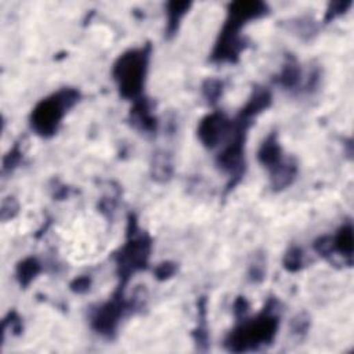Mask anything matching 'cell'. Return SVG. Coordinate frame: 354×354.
I'll use <instances>...</instances> for the list:
<instances>
[{"label": "cell", "mask_w": 354, "mask_h": 354, "mask_svg": "<svg viewBox=\"0 0 354 354\" xmlns=\"http://www.w3.org/2000/svg\"><path fill=\"white\" fill-rule=\"evenodd\" d=\"M280 327V302L270 299L262 313L254 320H245L243 324L228 332L224 346L232 353H245L258 350L270 344Z\"/></svg>", "instance_id": "obj_1"}, {"label": "cell", "mask_w": 354, "mask_h": 354, "mask_svg": "<svg viewBox=\"0 0 354 354\" xmlns=\"http://www.w3.org/2000/svg\"><path fill=\"white\" fill-rule=\"evenodd\" d=\"M150 54L151 46H146L128 50L118 57L112 67V77L124 98L136 101L143 97Z\"/></svg>", "instance_id": "obj_2"}, {"label": "cell", "mask_w": 354, "mask_h": 354, "mask_svg": "<svg viewBox=\"0 0 354 354\" xmlns=\"http://www.w3.org/2000/svg\"><path fill=\"white\" fill-rule=\"evenodd\" d=\"M151 251V239L139 228L136 216L131 215L128 223V241L115 255L116 270L121 281L120 285L125 286L133 274L148 267Z\"/></svg>", "instance_id": "obj_3"}, {"label": "cell", "mask_w": 354, "mask_h": 354, "mask_svg": "<svg viewBox=\"0 0 354 354\" xmlns=\"http://www.w3.org/2000/svg\"><path fill=\"white\" fill-rule=\"evenodd\" d=\"M81 98V93L74 87H64L57 93L40 100L31 113V126L36 135L51 137L57 133L66 113Z\"/></svg>", "instance_id": "obj_4"}, {"label": "cell", "mask_w": 354, "mask_h": 354, "mask_svg": "<svg viewBox=\"0 0 354 354\" xmlns=\"http://www.w3.org/2000/svg\"><path fill=\"white\" fill-rule=\"evenodd\" d=\"M124 288L125 286L122 285L118 286V289L112 295V298L108 302L100 305L92 313V328L104 338H113L118 331V327H120L121 320L126 314L133 313L136 309H139L136 299L125 298Z\"/></svg>", "instance_id": "obj_5"}, {"label": "cell", "mask_w": 354, "mask_h": 354, "mask_svg": "<svg viewBox=\"0 0 354 354\" xmlns=\"http://www.w3.org/2000/svg\"><path fill=\"white\" fill-rule=\"evenodd\" d=\"M247 46H248V42L241 35V29L224 23L219 33V38L216 40V44L212 50L210 60L219 64L221 63L235 64L239 63L241 53L247 49Z\"/></svg>", "instance_id": "obj_6"}, {"label": "cell", "mask_w": 354, "mask_h": 354, "mask_svg": "<svg viewBox=\"0 0 354 354\" xmlns=\"http://www.w3.org/2000/svg\"><path fill=\"white\" fill-rule=\"evenodd\" d=\"M232 129V121L223 112H212L202 118L198 125V139L206 148L217 147L227 136H230Z\"/></svg>", "instance_id": "obj_7"}, {"label": "cell", "mask_w": 354, "mask_h": 354, "mask_svg": "<svg viewBox=\"0 0 354 354\" xmlns=\"http://www.w3.org/2000/svg\"><path fill=\"white\" fill-rule=\"evenodd\" d=\"M269 13V6L258 0H241V2H234L228 6L227 20L226 23L243 29L249 21L259 20Z\"/></svg>", "instance_id": "obj_8"}, {"label": "cell", "mask_w": 354, "mask_h": 354, "mask_svg": "<svg viewBox=\"0 0 354 354\" xmlns=\"http://www.w3.org/2000/svg\"><path fill=\"white\" fill-rule=\"evenodd\" d=\"M129 121L132 126L144 133H154L156 131L158 122L152 113L151 103L146 97H140L133 101V107L129 113Z\"/></svg>", "instance_id": "obj_9"}, {"label": "cell", "mask_w": 354, "mask_h": 354, "mask_svg": "<svg viewBox=\"0 0 354 354\" xmlns=\"http://www.w3.org/2000/svg\"><path fill=\"white\" fill-rule=\"evenodd\" d=\"M298 176V165L295 161H282L278 166L270 170V185L274 191H282L288 189Z\"/></svg>", "instance_id": "obj_10"}, {"label": "cell", "mask_w": 354, "mask_h": 354, "mask_svg": "<svg viewBox=\"0 0 354 354\" xmlns=\"http://www.w3.org/2000/svg\"><path fill=\"white\" fill-rule=\"evenodd\" d=\"M258 159L269 170L274 169L284 161L282 148L280 146L278 136L275 132L270 133L260 144V148L258 151Z\"/></svg>", "instance_id": "obj_11"}, {"label": "cell", "mask_w": 354, "mask_h": 354, "mask_svg": "<svg viewBox=\"0 0 354 354\" xmlns=\"http://www.w3.org/2000/svg\"><path fill=\"white\" fill-rule=\"evenodd\" d=\"M273 101V96L269 89L266 87H255L249 100L240 111V115L245 116L247 120L254 121L258 115H260L263 111H266Z\"/></svg>", "instance_id": "obj_12"}, {"label": "cell", "mask_w": 354, "mask_h": 354, "mask_svg": "<svg viewBox=\"0 0 354 354\" xmlns=\"http://www.w3.org/2000/svg\"><path fill=\"white\" fill-rule=\"evenodd\" d=\"M301 78H302V72H301V66L298 60L292 54H288L285 57V63L280 74L275 78V83L286 90H293L301 83Z\"/></svg>", "instance_id": "obj_13"}, {"label": "cell", "mask_w": 354, "mask_h": 354, "mask_svg": "<svg viewBox=\"0 0 354 354\" xmlns=\"http://www.w3.org/2000/svg\"><path fill=\"white\" fill-rule=\"evenodd\" d=\"M333 251L339 254L343 260L347 262V266L353 264V226L350 221H346L338 232L332 237Z\"/></svg>", "instance_id": "obj_14"}, {"label": "cell", "mask_w": 354, "mask_h": 354, "mask_svg": "<svg viewBox=\"0 0 354 354\" xmlns=\"http://www.w3.org/2000/svg\"><path fill=\"white\" fill-rule=\"evenodd\" d=\"M190 8H191V3L189 2H169L166 5L167 21L165 28V35L167 39L173 38L177 33V31H179L180 21L187 14Z\"/></svg>", "instance_id": "obj_15"}, {"label": "cell", "mask_w": 354, "mask_h": 354, "mask_svg": "<svg viewBox=\"0 0 354 354\" xmlns=\"http://www.w3.org/2000/svg\"><path fill=\"white\" fill-rule=\"evenodd\" d=\"M42 273V264L36 258H25L17 264L16 275L17 281L23 288H27L31 285V282Z\"/></svg>", "instance_id": "obj_16"}, {"label": "cell", "mask_w": 354, "mask_h": 354, "mask_svg": "<svg viewBox=\"0 0 354 354\" xmlns=\"http://www.w3.org/2000/svg\"><path fill=\"white\" fill-rule=\"evenodd\" d=\"M151 174L156 182H167L173 174V163L166 152H156L151 163Z\"/></svg>", "instance_id": "obj_17"}, {"label": "cell", "mask_w": 354, "mask_h": 354, "mask_svg": "<svg viewBox=\"0 0 354 354\" xmlns=\"http://www.w3.org/2000/svg\"><path fill=\"white\" fill-rule=\"evenodd\" d=\"M198 327L193 332V338L200 350H206L209 344V333L206 325V299L201 298L198 301Z\"/></svg>", "instance_id": "obj_18"}, {"label": "cell", "mask_w": 354, "mask_h": 354, "mask_svg": "<svg viewBox=\"0 0 354 354\" xmlns=\"http://www.w3.org/2000/svg\"><path fill=\"white\" fill-rule=\"evenodd\" d=\"M284 267L289 273H298L305 264V255L302 248L292 245L284 255Z\"/></svg>", "instance_id": "obj_19"}, {"label": "cell", "mask_w": 354, "mask_h": 354, "mask_svg": "<svg viewBox=\"0 0 354 354\" xmlns=\"http://www.w3.org/2000/svg\"><path fill=\"white\" fill-rule=\"evenodd\" d=\"M223 90L224 83L216 78H209L202 83V96L210 105H215L220 100V97L223 96Z\"/></svg>", "instance_id": "obj_20"}, {"label": "cell", "mask_w": 354, "mask_h": 354, "mask_svg": "<svg viewBox=\"0 0 354 354\" xmlns=\"http://www.w3.org/2000/svg\"><path fill=\"white\" fill-rule=\"evenodd\" d=\"M24 159V151L21 150L20 143H17L3 158V173L13 172L16 167L20 166V163Z\"/></svg>", "instance_id": "obj_21"}, {"label": "cell", "mask_w": 354, "mask_h": 354, "mask_svg": "<svg viewBox=\"0 0 354 354\" xmlns=\"http://www.w3.org/2000/svg\"><path fill=\"white\" fill-rule=\"evenodd\" d=\"M314 251L325 258V259H332V254H335L333 251V243H332V237L331 235H323V237L317 239L314 241Z\"/></svg>", "instance_id": "obj_22"}, {"label": "cell", "mask_w": 354, "mask_h": 354, "mask_svg": "<svg viewBox=\"0 0 354 354\" xmlns=\"http://www.w3.org/2000/svg\"><path fill=\"white\" fill-rule=\"evenodd\" d=\"M351 5L353 3L350 2V0H347V2H346V0H343V2H332V3H329L324 21L328 24L332 20L343 16L351 8Z\"/></svg>", "instance_id": "obj_23"}, {"label": "cell", "mask_w": 354, "mask_h": 354, "mask_svg": "<svg viewBox=\"0 0 354 354\" xmlns=\"http://www.w3.org/2000/svg\"><path fill=\"white\" fill-rule=\"evenodd\" d=\"M266 275V260L262 255H256L249 267V280L252 282H262Z\"/></svg>", "instance_id": "obj_24"}, {"label": "cell", "mask_w": 354, "mask_h": 354, "mask_svg": "<svg viewBox=\"0 0 354 354\" xmlns=\"http://www.w3.org/2000/svg\"><path fill=\"white\" fill-rule=\"evenodd\" d=\"M23 329V318L18 316L17 312H10L3 321V331H10L13 335H20Z\"/></svg>", "instance_id": "obj_25"}, {"label": "cell", "mask_w": 354, "mask_h": 354, "mask_svg": "<svg viewBox=\"0 0 354 354\" xmlns=\"http://www.w3.org/2000/svg\"><path fill=\"white\" fill-rule=\"evenodd\" d=\"M290 327H292V332L295 335H299V336L306 335L309 328H310V318H309V316L306 313L298 314L297 317L292 320Z\"/></svg>", "instance_id": "obj_26"}, {"label": "cell", "mask_w": 354, "mask_h": 354, "mask_svg": "<svg viewBox=\"0 0 354 354\" xmlns=\"http://www.w3.org/2000/svg\"><path fill=\"white\" fill-rule=\"evenodd\" d=\"M177 271V266L173 262H163L161 264H158L154 270V275L156 280L159 281H166L169 278H172Z\"/></svg>", "instance_id": "obj_27"}, {"label": "cell", "mask_w": 354, "mask_h": 354, "mask_svg": "<svg viewBox=\"0 0 354 354\" xmlns=\"http://www.w3.org/2000/svg\"><path fill=\"white\" fill-rule=\"evenodd\" d=\"M249 309H251V305H249L248 299L245 297H240V298L235 299L232 312H234V316L237 320H245L248 313H249Z\"/></svg>", "instance_id": "obj_28"}, {"label": "cell", "mask_w": 354, "mask_h": 354, "mask_svg": "<svg viewBox=\"0 0 354 354\" xmlns=\"http://www.w3.org/2000/svg\"><path fill=\"white\" fill-rule=\"evenodd\" d=\"M18 202L14 197H9L2 204V220H10L18 213Z\"/></svg>", "instance_id": "obj_29"}, {"label": "cell", "mask_w": 354, "mask_h": 354, "mask_svg": "<svg viewBox=\"0 0 354 354\" xmlns=\"http://www.w3.org/2000/svg\"><path fill=\"white\" fill-rule=\"evenodd\" d=\"M92 286V278L89 275H81L77 277L71 284L70 288L74 293H86L90 290Z\"/></svg>", "instance_id": "obj_30"}]
</instances>
